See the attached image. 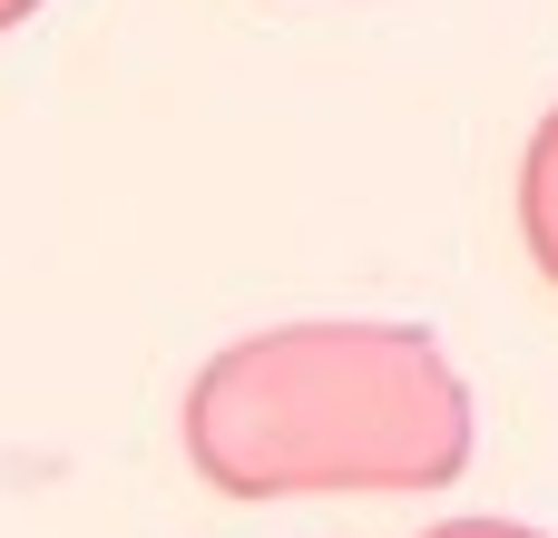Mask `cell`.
Masks as SVG:
<instances>
[{
  "mask_svg": "<svg viewBox=\"0 0 558 538\" xmlns=\"http://www.w3.org/2000/svg\"><path fill=\"white\" fill-rule=\"evenodd\" d=\"M422 538H549V529H520V519H441Z\"/></svg>",
  "mask_w": 558,
  "mask_h": 538,
  "instance_id": "3",
  "label": "cell"
},
{
  "mask_svg": "<svg viewBox=\"0 0 558 538\" xmlns=\"http://www.w3.org/2000/svg\"><path fill=\"white\" fill-rule=\"evenodd\" d=\"M39 10H49V0H0V39H10L20 20H39Z\"/></svg>",
  "mask_w": 558,
  "mask_h": 538,
  "instance_id": "4",
  "label": "cell"
},
{
  "mask_svg": "<svg viewBox=\"0 0 558 538\" xmlns=\"http://www.w3.org/2000/svg\"><path fill=\"white\" fill-rule=\"evenodd\" d=\"M186 470L226 500H422L481 451L471 382L432 323H265L186 382Z\"/></svg>",
  "mask_w": 558,
  "mask_h": 538,
  "instance_id": "1",
  "label": "cell"
},
{
  "mask_svg": "<svg viewBox=\"0 0 558 538\" xmlns=\"http://www.w3.org/2000/svg\"><path fill=\"white\" fill-rule=\"evenodd\" d=\"M520 245H530L539 284L558 294V108L530 127V157H520Z\"/></svg>",
  "mask_w": 558,
  "mask_h": 538,
  "instance_id": "2",
  "label": "cell"
}]
</instances>
